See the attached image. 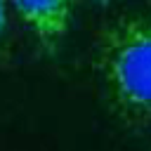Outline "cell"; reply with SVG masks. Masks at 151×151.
Returning a JSON list of instances; mask_svg holds the SVG:
<instances>
[{"label":"cell","mask_w":151,"mask_h":151,"mask_svg":"<svg viewBox=\"0 0 151 151\" xmlns=\"http://www.w3.org/2000/svg\"><path fill=\"white\" fill-rule=\"evenodd\" d=\"M101 2H106V0H101Z\"/></svg>","instance_id":"277c9868"},{"label":"cell","mask_w":151,"mask_h":151,"mask_svg":"<svg viewBox=\"0 0 151 151\" xmlns=\"http://www.w3.org/2000/svg\"><path fill=\"white\" fill-rule=\"evenodd\" d=\"M94 66L111 109L130 125L151 120V14L123 17L101 31Z\"/></svg>","instance_id":"6da1fadb"},{"label":"cell","mask_w":151,"mask_h":151,"mask_svg":"<svg viewBox=\"0 0 151 151\" xmlns=\"http://www.w3.org/2000/svg\"><path fill=\"white\" fill-rule=\"evenodd\" d=\"M7 31V0H0V42Z\"/></svg>","instance_id":"3957f363"},{"label":"cell","mask_w":151,"mask_h":151,"mask_svg":"<svg viewBox=\"0 0 151 151\" xmlns=\"http://www.w3.org/2000/svg\"><path fill=\"white\" fill-rule=\"evenodd\" d=\"M19 19L31 28L45 50H57L68 33L73 17V0H9Z\"/></svg>","instance_id":"7a4b0ae2"}]
</instances>
